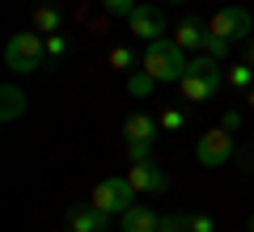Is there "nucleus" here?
Masks as SVG:
<instances>
[{"mask_svg": "<svg viewBox=\"0 0 254 232\" xmlns=\"http://www.w3.org/2000/svg\"><path fill=\"white\" fill-rule=\"evenodd\" d=\"M233 131H225V127H212V131H203L199 139H195V161L203 165V169H225L229 156H233Z\"/></svg>", "mask_w": 254, "mask_h": 232, "instance_id": "obj_6", "label": "nucleus"}, {"mask_svg": "<svg viewBox=\"0 0 254 232\" xmlns=\"http://www.w3.org/2000/svg\"><path fill=\"white\" fill-rule=\"evenodd\" d=\"M190 55L182 51L174 38H157V43H144V55H140V68L153 76L157 85H178L182 72H187Z\"/></svg>", "mask_w": 254, "mask_h": 232, "instance_id": "obj_2", "label": "nucleus"}, {"mask_svg": "<svg viewBox=\"0 0 254 232\" xmlns=\"http://www.w3.org/2000/svg\"><path fill=\"white\" fill-rule=\"evenodd\" d=\"M106 220L110 215H102L93 203H72L68 207V228L72 232H106Z\"/></svg>", "mask_w": 254, "mask_h": 232, "instance_id": "obj_10", "label": "nucleus"}, {"mask_svg": "<svg viewBox=\"0 0 254 232\" xmlns=\"http://www.w3.org/2000/svg\"><path fill=\"white\" fill-rule=\"evenodd\" d=\"M237 43H250V13L246 9H216L208 17V43H203V55H229Z\"/></svg>", "mask_w": 254, "mask_h": 232, "instance_id": "obj_1", "label": "nucleus"}, {"mask_svg": "<svg viewBox=\"0 0 254 232\" xmlns=\"http://www.w3.org/2000/svg\"><path fill=\"white\" fill-rule=\"evenodd\" d=\"M153 89H157V81L148 76L144 68H136V72H127V93L136 101H144V97H153Z\"/></svg>", "mask_w": 254, "mask_h": 232, "instance_id": "obj_15", "label": "nucleus"}, {"mask_svg": "<svg viewBox=\"0 0 254 232\" xmlns=\"http://www.w3.org/2000/svg\"><path fill=\"white\" fill-rule=\"evenodd\" d=\"M119 220H123V232H153L157 224H161V215H157L148 203H131Z\"/></svg>", "mask_w": 254, "mask_h": 232, "instance_id": "obj_12", "label": "nucleus"}, {"mask_svg": "<svg viewBox=\"0 0 254 232\" xmlns=\"http://www.w3.org/2000/svg\"><path fill=\"white\" fill-rule=\"evenodd\" d=\"M0 97H4V110H0V114L9 118V123H13V118L21 114V110H26V97H21V89H13V85H9L4 93H0Z\"/></svg>", "mask_w": 254, "mask_h": 232, "instance_id": "obj_18", "label": "nucleus"}, {"mask_svg": "<svg viewBox=\"0 0 254 232\" xmlns=\"http://www.w3.org/2000/svg\"><path fill=\"white\" fill-rule=\"evenodd\" d=\"M64 232H72V228H64Z\"/></svg>", "mask_w": 254, "mask_h": 232, "instance_id": "obj_28", "label": "nucleus"}, {"mask_svg": "<svg viewBox=\"0 0 254 232\" xmlns=\"http://www.w3.org/2000/svg\"><path fill=\"white\" fill-rule=\"evenodd\" d=\"M30 21H34L38 34H60L64 30V13H60V4H51V0H38L34 13H30Z\"/></svg>", "mask_w": 254, "mask_h": 232, "instance_id": "obj_13", "label": "nucleus"}, {"mask_svg": "<svg viewBox=\"0 0 254 232\" xmlns=\"http://www.w3.org/2000/svg\"><path fill=\"white\" fill-rule=\"evenodd\" d=\"M153 232H187V228H182V215H161V224Z\"/></svg>", "mask_w": 254, "mask_h": 232, "instance_id": "obj_22", "label": "nucleus"}, {"mask_svg": "<svg viewBox=\"0 0 254 232\" xmlns=\"http://www.w3.org/2000/svg\"><path fill=\"white\" fill-rule=\"evenodd\" d=\"M220 89H225V72L216 68V59L212 55H190L187 72H182V81H178L182 101H212Z\"/></svg>", "mask_w": 254, "mask_h": 232, "instance_id": "obj_3", "label": "nucleus"}, {"mask_svg": "<svg viewBox=\"0 0 254 232\" xmlns=\"http://www.w3.org/2000/svg\"><path fill=\"white\" fill-rule=\"evenodd\" d=\"M106 63L115 72H136V63H140V55L131 51V46H110V55H106Z\"/></svg>", "mask_w": 254, "mask_h": 232, "instance_id": "obj_16", "label": "nucleus"}, {"mask_svg": "<svg viewBox=\"0 0 254 232\" xmlns=\"http://www.w3.org/2000/svg\"><path fill=\"white\" fill-rule=\"evenodd\" d=\"M102 9H106V17H131V13L140 9V0H102Z\"/></svg>", "mask_w": 254, "mask_h": 232, "instance_id": "obj_19", "label": "nucleus"}, {"mask_svg": "<svg viewBox=\"0 0 254 232\" xmlns=\"http://www.w3.org/2000/svg\"><path fill=\"white\" fill-rule=\"evenodd\" d=\"M246 63H250V68H254V38H250V43H246Z\"/></svg>", "mask_w": 254, "mask_h": 232, "instance_id": "obj_25", "label": "nucleus"}, {"mask_svg": "<svg viewBox=\"0 0 254 232\" xmlns=\"http://www.w3.org/2000/svg\"><path fill=\"white\" fill-rule=\"evenodd\" d=\"M161 127H157V114H131L123 123V143H127V161H148V148L157 143Z\"/></svg>", "mask_w": 254, "mask_h": 232, "instance_id": "obj_5", "label": "nucleus"}, {"mask_svg": "<svg viewBox=\"0 0 254 232\" xmlns=\"http://www.w3.org/2000/svg\"><path fill=\"white\" fill-rule=\"evenodd\" d=\"M250 232H254V215H250Z\"/></svg>", "mask_w": 254, "mask_h": 232, "instance_id": "obj_27", "label": "nucleus"}, {"mask_svg": "<svg viewBox=\"0 0 254 232\" xmlns=\"http://www.w3.org/2000/svg\"><path fill=\"white\" fill-rule=\"evenodd\" d=\"M225 85H229V89H237V93H246V89L254 85V68H250L246 59L229 63V68H225Z\"/></svg>", "mask_w": 254, "mask_h": 232, "instance_id": "obj_14", "label": "nucleus"}, {"mask_svg": "<svg viewBox=\"0 0 254 232\" xmlns=\"http://www.w3.org/2000/svg\"><path fill=\"white\" fill-rule=\"evenodd\" d=\"M47 63V38L38 34V30H21V34H13L9 43H4V68L17 72V76H30V72H38Z\"/></svg>", "mask_w": 254, "mask_h": 232, "instance_id": "obj_4", "label": "nucleus"}, {"mask_svg": "<svg viewBox=\"0 0 254 232\" xmlns=\"http://www.w3.org/2000/svg\"><path fill=\"white\" fill-rule=\"evenodd\" d=\"M174 43H178L182 46V51H203V43H208V21H199V17H190V21H182V26L178 30H174Z\"/></svg>", "mask_w": 254, "mask_h": 232, "instance_id": "obj_11", "label": "nucleus"}, {"mask_svg": "<svg viewBox=\"0 0 254 232\" xmlns=\"http://www.w3.org/2000/svg\"><path fill=\"white\" fill-rule=\"evenodd\" d=\"M136 198H140V194L127 186V178H102L98 186H93V198H89V203L98 207L102 215H123Z\"/></svg>", "mask_w": 254, "mask_h": 232, "instance_id": "obj_7", "label": "nucleus"}, {"mask_svg": "<svg viewBox=\"0 0 254 232\" xmlns=\"http://www.w3.org/2000/svg\"><path fill=\"white\" fill-rule=\"evenodd\" d=\"M127 34L140 38V43H157V38L170 34V21H165V13L157 9V4H140V9L127 17Z\"/></svg>", "mask_w": 254, "mask_h": 232, "instance_id": "obj_8", "label": "nucleus"}, {"mask_svg": "<svg viewBox=\"0 0 254 232\" xmlns=\"http://www.w3.org/2000/svg\"><path fill=\"white\" fill-rule=\"evenodd\" d=\"M242 97H246V110H254V85H250V89L242 93Z\"/></svg>", "mask_w": 254, "mask_h": 232, "instance_id": "obj_24", "label": "nucleus"}, {"mask_svg": "<svg viewBox=\"0 0 254 232\" xmlns=\"http://www.w3.org/2000/svg\"><path fill=\"white\" fill-rule=\"evenodd\" d=\"M123 178H127V186L136 190V194H144V198L161 194V190L170 186V178L161 173V165H153V161H131Z\"/></svg>", "mask_w": 254, "mask_h": 232, "instance_id": "obj_9", "label": "nucleus"}, {"mask_svg": "<svg viewBox=\"0 0 254 232\" xmlns=\"http://www.w3.org/2000/svg\"><path fill=\"white\" fill-rule=\"evenodd\" d=\"M157 127H161L165 135H174V131H182V127H187V114H182L178 106H161V114H157Z\"/></svg>", "mask_w": 254, "mask_h": 232, "instance_id": "obj_17", "label": "nucleus"}, {"mask_svg": "<svg viewBox=\"0 0 254 232\" xmlns=\"http://www.w3.org/2000/svg\"><path fill=\"white\" fill-rule=\"evenodd\" d=\"M170 4H187V0H170Z\"/></svg>", "mask_w": 254, "mask_h": 232, "instance_id": "obj_26", "label": "nucleus"}, {"mask_svg": "<svg viewBox=\"0 0 254 232\" xmlns=\"http://www.w3.org/2000/svg\"><path fill=\"white\" fill-rule=\"evenodd\" d=\"M220 127H225V131H237V127H242V110H225Z\"/></svg>", "mask_w": 254, "mask_h": 232, "instance_id": "obj_23", "label": "nucleus"}, {"mask_svg": "<svg viewBox=\"0 0 254 232\" xmlns=\"http://www.w3.org/2000/svg\"><path fill=\"white\" fill-rule=\"evenodd\" d=\"M47 38V63H60L64 55H68V38H64V30L60 34H43Z\"/></svg>", "mask_w": 254, "mask_h": 232, "instance_id": "obj_20", "label": "nucleus"}, {"mask_svg": "<svg viewBox=\"0 0 254 232\" xmlns=\"http://www.w3.org/2000/svg\"><path fill=\"white\" fill-rule=\"evenodd\" d=\"M182 228L187 232H216V220L203 215V211H195V215H182Z\"/></svg>", "mask_w": 254, "mask_h": 232, "instance_id": "obj_21", "label": "nucleus"}]
</instances>
